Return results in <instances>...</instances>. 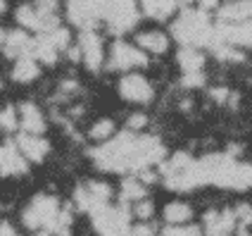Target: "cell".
<instances>
[{
	"mask_svg": "<svg viewBox=\"0 0 252 236\" xmlns=\"http://www.w3.org/2000/svg\"><path fill=\"white\" fill-rule=\"evenodd\" d=\"M164 157V146L155 136H136L126 131L93 151V160L105 172H140Z\"/></svg>",
	"mask_w": 252,
	"mask_h": 236,
	"instance_id": "cell-1",
	"label": "cell"
},
{
	"mask_svg": "<svg viewBox=\"0 0 252 236\" xmlns=\"http://www.w3.org/2000/svg\"><path fill=\"white\" fill-rule=\"evenodd\" d=\"M174 36L183 45H212L214 43V27L210 24V17L205 7H188L174 24Z\"/></svg>",
	"mask_w": 252,
	"mask_h": 236,
	"instance_id": "cell-2",
	"label": "cell"
},
{
	"mask_svg": "<svg viewBox=\"0 0 252 236\" xmlns=\"http://www.w3.org/2000/svg\"><path fill=\"white\" fill-rule=\"evenodd\" d=\"M60 200L55 196H36L29 208L24 210V224L29 229H36L41 234H55L57 215H60Z\"/></svg>",
	"mask_w": 252,
	"mask_h": 236,
	"instance_id": "cell-3",
	"label": "cell"
},
{
	"mask_svg": "<svg viewBox=\"0 0 252 236\" xmlns=\"http://www.w3.org/2000/svg\"><path fill=\"white\" fill-rule=\"evenodd\" d=\"M91 215H93L95 232H100V234H124V232H128V224H131V215L133 212L126 208L124 203L122 205L105 203V205L93 210Z\"/></svg>",
	"mask_w": 252,
	"mask_h": 236,
	"instance_id": "cell-4",
	"label": "cell"
},
{
	"mask_svg": "<svg viewBox=\"0 0 252 236\" xmlns=\"http://www.w3.org/2000/svg\"><path fill=\"white\" fill-rule=\"evenodd\" d=\"M148 65V55L136 48V45H128L124 41H117L110 50V70L117 72H131L138 70V67H145Z\"/></svg>",
	"mask_w": 252,
	"mask_h": 236,
	"instance_id": "cell-5",
	"label": "cell"
},
{
	"mask_svg": "<svg viewBox=\"0 0 252 236\" xmlns=\"http://www.w3.org/2000/svg\"><path fill=\"white\" fill-rule=\"evenodd\" d=\"M214 41L231 43L236 48H252V19L243 22H221L214 29Z\"/></svg>",
	"mask_w": 252,
	"mask_h": 236,
	"instance_id": "cell-6",
	"label": "cell"
},
{
	"mask_svg": "<svg viewBox=\"0 0 252 236\" xmlns=\"http://www.w3.org/2000/svg\"><path fill=\"white\" fill-rule=\"evenodd\" d=\"M110 198H112V189H110L107 184H102V181L81 184V186L76 189V196H74L76 205L81 210H86V212H93L95 208L110 203Z\"/></svg>",
	"mask_w": 252,
	"mask_h": 236,
	"instance_id": "cell-7",
	"label": "cell"
},
{
	"mask_svg": "<svg viewBox=\"0 0 252 236\" xmlns=\"http://www.w3.org/2000/svg\"><path fill=\"white\" fill-rule=\"evenodd\" d=\"M119 96L128 103H138L145 105L155 98L153 83L148 81L143 74H124V79L119 81Z\"/></svg>",
	"mask_w": 252,
	"mask_h": 236,
	"instance_id": "cell-8",
	"label": "cell"
},
{
	"mask_svg": "<svg viewBox=\"0 0 252 236\" xmlns=\"http://www.w3.org/2000/svg\"><path fill=\"white\" fill-rule=\"evenodd\" d=\"M79 50H81V60L86 62V67L91 72H98L100 67H102V60H105L102 41H100V36L93 31V29H84Z\"/></svg>",
	"mask_w": 252,
	"mask_h": 236,
	"instance_id": "cell-9",
	"label": "cell"
},
{
	"mask_svg": "<svg viewBox=\"0 0 252 236\" xmlns=\"http://www.w3.org/2000/svg\"><path fill=\"white\" fill-rule=\"evenodd\" d=\"M29 169V160L22 155L17 143H5L0 146V174L5 177H17Z\"/></svg>",
	"mask_w": 252,
	"mask_h": 236,
	"instance_id": "cell-10",
	"label": "cell"
},
{
	"mask_svg": "<svg viewBox=\"0 0 252 236\" xmlns=\"http://www.w3.org/2000/svg\"><path fill=\"white\" fill-rule=\"evenodd\" d=\"M17 146H19V151L22 155L31 160V162H41L45 155L50 153V143L43 139L41 134H22L19 139H17Z\"/></svg>",
	"mask_w": 252,
	"mask_h": 236,
	"instance_id": "cell-11",
	"label": "cell"
},
{
	"mask_svg": "<svg viewBox=\"0 0 252 236\" xmlns=\"http://www.w3.org/2000/svg\"><path fill=\"white\" fill-rule=\"evenodd\" d=\"M236 229V215L233 210H210L205 215V227L202 232L207 234H231Z\"/></svg>",
	"mask_w": 252,
	"mask_h": 236,
	"instance_id": "cell-12",
	"label": "cell"
},
{
	"mask_svg": "<svg viewBox=\"0 0 252 236\" xmlns=\"http://www.w3.org/2000/svg\"><path fill=\"white\" fill-rule=\"evenodd\" d=\"M136 43H138L140 50H145L150 55H162L169 48V36L162 31H143L136 36Z\"/></svg>",
	"mask_w": 252,
	"mask_h": 236,
	"instance_id": "cell-13",
	"label": "cell"
},
{
	"mask_svg": "<svg viewBox=\"0 0 252 236\" xmlns=\"http://www.w3.org/2000/svg\"><path fill=\"white\" fill-rule=\"evenodd\" d=\"M19 126L27 134H43L45 131V119H43L41 110L33 103H24L19 110Z\"/></svg>",
	"mask_w": 252,
	"mask_h": 236,
	"instance_id": "cell-14",
	"label": "cell"
},
{
	"mask_svg": "<svg viewBox=\"0 0 252 236\" xmlns=\"http://www.w3.org/2000/svg\"><path fill=\"white\" fill-rule=\"evenodd\" d=\"M2 43H5V55L7 57L31 55V48H33V39L27 31H12L7 39H2Z\"/></svg>",
	"mask_w": 252,
	"mask_h": 236,
	"instance_id": "cell-15",
	"label": "cell"
},
{
	"mask_svg": "<svg viewBox=\"0 0 252 236\" xmlns=\"http://www.w3.org/2000/svg\"><path fill=\"white\" fill-rule=\"evenodd\" d=\"M38 74H41V67H38V60H36L33 55L17 57V62H14V70H12V79H14V81L29 83V81H33Z\"/></svg>",
	"mask_w": 252,
	"mask_h": 236,
	"instance_id": "cell-16",
	"label": "cell"
},
{
	"mask_svg": "<svg viewBox=\"0 0 252 236\" xmlns=\"http://www.w3.org/2000/svg\"><path fill=\"white\" fill-rule=\"evenodd\" d=\"M219 19L221 22H243V19H252V0H233L219 10Z\"/></svg>",
	"mask_w": 252,
	"mask_h": 236,
	"instance_id": "cell-17",
	"label": "cell"
},
{
	"mask_svg": "<svg viewBox=\"0 0 252 236\" xmlns=\"http://www.w3.org/2000/svg\"><path fill=\"white\" fill-rule=\"evenodd\" d=\"M179 65H181L183 74H188V72H202L205 55L200 53V48H195V45H186L181 53H179Z\"/></svg>",
	"mask_w": 252,
	"mask_h": 236,
	"instance_id": "cell-18",
	"label": "cell"
},
{
	"mask_svg": "<svg viewBox=\"0 0 252 236\" xmlns=\"http://www.w3.org/2000/svg\"><path fill=\"white\" fill-rule=\"evenodd\" d=\"M164 222L167 224H186L193 220V210L188 203H181V200H174L164 208Z\"/></svg>",
	"mask_w": 252,
	"mask_h": 236,
	"instance_id": "cell-19",
	"label": "cell"
},
{
	"mask_svg": "<svg viewBox=\"0 0 252 236\" xmlns=\"http://www.w3.org/2000/svg\"><path fill=\"white\" fill-rule=\"evenodd\" d=\"M148 194V184L140 179V177H128L124 179L122 184V200L128 203V200H140V198H145Z\"/></svg>",
	"mask_w": 252,
	"mask_h": 236,
	"instance_id": "cell-20",
	"label": "cell"
},
{
	"mask_svg": "<svg viewBox=\"0 0 252 236\" xmlns=\"http://www.w3.org/2000/svg\"><path fill=\"white\" fill-rule=\"evenodd\" d=\"M112 134H114V122L112 119H98L95 124L91 126V131H88V136H91L93 141H107Z\"/></svg>",
	"mask_w": 252,
	"mask_h": 236,
	"instance_id": "cell-21",
	"label": "cell"
},
{
	"mask_svg": "<svg viewBox=\"0 0 252 236\" xmlns=\"http://www.w3.org/2000/svg\"><path fill=\"white\" fill-rule=\"evenodd\" d=\"M19 126V115H17V110L14 108H2L0 110V129H5V131H14Z\"/></svg>",
	"mask_w": 252,
	"mask_h": 236,
	"instance_id": "cell-22",
	"label": "cell"
},
{
	"mask_svg": "<svg viewBox=\"0 0 252 236\" xmlns=\"http://www.w3.org/2000/svg\"><path fill=\"white\" fill-rule=\"evenodd\" d=\"M233 215H236V229H238V224H240V232H245V227L252 224V208L248 203L236 205V208H233Z\"/></svg>",
	"mask_w": 252,
	"mask_h": 236,
	"instance_id": "cell-23",
	"label": "cell"
},
{
	"mask_svg": "<svg viewBox=\"0 0 252 236\" xmlns=\"http://www.w3.org/2000/svg\"><path fill=\"white\" fill-rule=\"evenodd\" d=\"M131 212H133L138 220H150V217H153V212H155V208H153V203H150V200L140 198V200H136V205H133Z\"/></svg>",
	"mask_w": 252,
	"mask_h": 236,
	"instance_id": "cell-24",
	"label": "cell"
},
{
	"mask_svg": "<svg viewBox=\"0 0 252 236\" xmlns=\"http://www.w3.org/2000/svg\"><path fill=\"white\" fill-rule=\"evenodd\" d=\"M202 229L200 227H188V222L186 224H169V227H164V234H200Z\"/></svg>",
	"mask_w": 252,
	"mask_h": 236,
	"instance_id": "cell-25",
	"label": "cell"
},
{
	"mask_svg": "<svg viewBox=\"0 0 252 236\" xmlns=\"http://www.w3.org/2000/svg\"><path fill=\"white\" fill-rule=\"evenodd\" d=\"M145 126H148V117H145L143 112L131 115L128 122H126V129H128V131H140V129H145Z\"/></svg>",
	"mask_w": 252,
	"mask_h": 236,
	"instance_id": "cell-26",
	"label": "cell"
},
{
	"mask_svg": "<svg viewBox=\"0 0 252 236\" xmlns=\"http://www.w3.org/2000/svg\"><path fill=\"white\" fill-rule=\"evenodd\" d=\"M210 96L214 103H221V105H224V103H228V98H231V91H228L226 86H217V88L210 91Z\"/></svg>",
	"mask_w": 252,
	"mask_h": 236,
	"instance_id": "cell-27",
	"label": "cell"
},
{
	"mask_svg": "<svg viewBox=\"0 0 252 236\" xmlns=\"http://www.w3.org/2000/svg\"><path fill=\"white\" fill-rule=\"evenodd\" d=\"M186 2H195L197 7H205V10H207V7H214L219 0H186Z\"/></svg>",
	"mask_w": 252,
	"mask_h": 236,
	"instance_id": "cell-28",
	"label": "cell"
},
{
	"mask_svg": "<svg viewBox=\"0 0 252 236\" xmlns=\"http://www.w3.org/2000/svg\"><path fill=\"white\" fill-rule=\"evenodd\" d=\"M2 234H14V229L7 222H0V236Z\"/></svg>",
	"mask_w": 252,
	"mask_h": 236,
	"instance_id": "cell-29",
	"label": "cell"
},
{
	"mask_svg": "<svg viewBox=\"0 0 252 236\" xmlns=\"http://www.w3.org/2000/svg\"><path fill=\"white\" fill-rule=\"evenodd\" d=\"M5 7H7V5H5V0H0V14L5 12Z\"/></svg>",
	"mask_w": 252,
	"mask_h": 236,
	"instance_id": "cell-30",
	"label": "cell"
},
{
	"mask_svg": "<svg viewBox=\"0 0 252 236\" xmlns=\"http://www.w3.org/2000/svg\"><path fill=\"white\" fill-rule=\"evenodd\" d=\"M2 39H5V36H2V31H0V45H2Z\"/></svg>",
	"mask_w": 252,
	"mask_h": 236,
	"instance_id": "cell-31",
	"label": "cell"
},
{
	"mask_svg": "<svg viewBox=\"0 0 252 236\" xmlns=\"http://www.w3.org/2000/svg\"><path fill=\"white\" fill-rule=\"evenodd\" d=\"M0 86H2V79H0Z\"/></svg>",
	"mask_w": 252,
	"mask_h": 236,
	"instance_id": "cell-32",
	"label": "cell"
}]
</instances>
